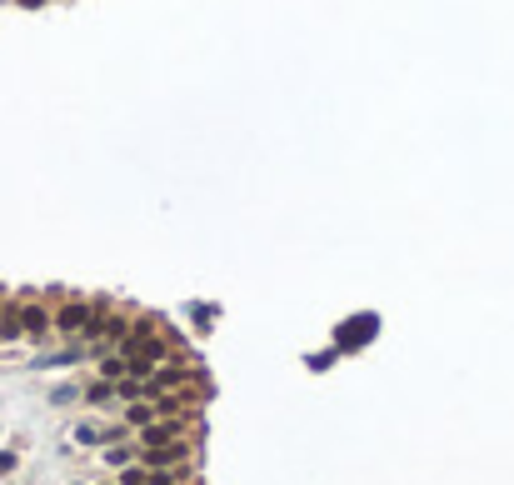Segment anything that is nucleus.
<instances>
[{"label": "nucleus", "mask_w": 514, "mask_h": 485, "mask_svg": "<svg viewBox=\"0 0 514 485\" xmlns=\"http://www.w3.org/2000/svg\"><path fill=\"white\" fill-rule=\"evenodd\" d=\"M85 400H90V406H105V400H120V395H115V381H105V375H100L95 386H85Z\"/></svg>", "instance_id": "nucleus-4"}, {"label": "nucleus", "mask_w": 514, "mask_h": 485, "mask_svg": "<svg viewBox=\"0 0 514 485\" xmlns=\"http://www.w3.org/2000/svg\"><path fill=\"white\" fill-rule=\"evenodd\" d=\"M0 315H6V295H0ZM0 341H6V335H0Z\"/></svg>", "instance_id": "nucleus-6"}, {"label": "nucleus", "mask_w": 514, "mask_h": 485, "mask_svg": "<svg viewBox=\"0 0 514 485\" xmlns=\"http://www.w3.org/2000/svg\"><path fill=\"white\" fill-rule=\"evenodd\" d=\"M6 470H15V455H10V450H0V475H6Z\"/></svg>", "instance_id": "nucleus-5"}, {"label": "nucleus", "mask_w": 514, "mask_h": 485, "mask_svg": "<svg viewBox=\"0 0 514 485\" xmlns=\"http://www.w3.org/2000/svg\"><path fill=\"white\" fill-rule=\"evenodd\" d=\"M20 335H26V341H50L55 335V301H46V295H20Z\"/></svg>", "instance_id": "nucleus-2"}, {"label": "nucleus", "mask_w": 514, "mask_h": 485, "mask_svg": "<svg viewBox=\"0 0 514 485\" xmlns=\"http://www.w3.org/2000/svg\"><path fill=\"white\" fill-rule=\"evenodd\" d=\"M105 301H85V295H60L55 301V335H66L70 345H90L100 330Z\"/></svg>", "instance_id": "nucleus-1"}, {"label": "nucleus", "mask_w": 514, "mask_h": 485, "mask_svg": "<svg viewBox=\"0 0 514 485\" xmlns=\"http://www.w3.org/2000/svg\"><path fill=\"white\" fill-rule=\"evenodd\" d=\"M155 420H165V400H130L125 406V426H155Z\"/></svg>", "instance_id": "nucleus-3"}]
</instances>
